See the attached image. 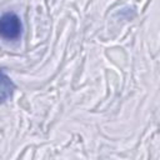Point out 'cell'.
Segmentation results:
<instances>
[{
  "label": "cell",
  "mask_w": 160,
  "mask_h": 160,
  "mask_svg": "<svg viewBox=\"0 0 160 160\" xmlns=\"http://www.w3.org/2000/svg\"><path fill=\"white\" fill-rule=\"evenodd\" d=\"M15 89L16 85L14 84L11 78L6 74L4 69H0V102L8 101L12 96Z\"/></svg>",
  "instance_id": "cell-2"
},
{
  "label": "cell",
  "mask_w": 160,
  "mask_h": 160,
  "mask_svg": "<svg viewBox=\"0 0 160 160\" xmlns=\"http://www.w3.org/2000/svg\"><path fill=\"white\" fill-rule=\"evenodd\" d=\"M22 34V22L18 14L9 11L0 16V38L6 41H16Z\"/></svg>",
  "instance_id": "cell-1"
}]
</instances>
